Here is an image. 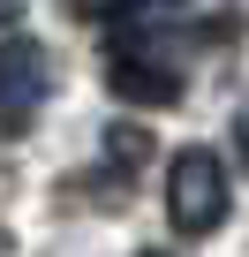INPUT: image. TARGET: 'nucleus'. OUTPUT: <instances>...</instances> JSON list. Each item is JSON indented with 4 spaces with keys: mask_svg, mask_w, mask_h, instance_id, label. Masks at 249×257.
Instances as JSON below:
<instances>
[{
    "mask_svg": "<svg viewBox=\"0 0 249 257\" xmlns=\"http://www.w3.org/2000/svg\"><path fill=\"white\" fill-rule=\"evenodd\" d=\"M226 204H234L226 159H219L211 144H181V152L166 159V219H174V234H189V242L219 234Z\"/></svg>",
    "mask_w": 249,
    "mask_h": 257,
    "instance_id": "obj_1",
    "label": "nucleus"
},
{
    "mask_svg": "<svg viewBox=\"0 0 249 257\" xmlns=\"http://www.w3.org/2000/svg\"><path fill=\"white\" fill-rule=\"evenodd\" d=\"M53 91V53L38 38H0V128H23L38 113V98Z\"/></svg>",
    "mask_w": 249,
    "mask_h": 257,
    "instance_id": "obj_2",
    "label": "nucleus"
},
{
    "mask_svg": "<svg viewBox=\"0 0 249 257\" xmlns=\"http://www.w3.org/2000/svg\"><path fill=\"white\" fill-rule=\"evenodd\" d=\"M106 83L129 106H181V68L159 61L151 46H113L106 53Z\"/></svg>",
    "mask_w": 249,
    "mask_h": 257,
    "instance_id": "obj_3",
    "label": "nucleus"
},
{
    "mask_svg": "<svg viewBox=\"0 0 249 257\" xmlns=\"http://www.w3.org/2000/svg\"><path fill=\"white\" fill-rule=\"evenodd\" d=\"M76 16H98V23H151L166 16V0H68Z\"/></svg>",
    "mask_w": 249,
    "mask_h": 257,
    "instance_id": "obj_4",
    "label": "nucleus"
},
{
    "mask_svg": "<svg viewBox=\"0 0 249 257\" xmlns=\"http://www.w3.org/2000/svg\"><path fill=\"white\" fill-rule=\"evenodd\" d=\"M106 152H113L121 167H136V159H151V128H136V121H113V128H106Z\"/></svg>",
    "mask_w": 249,
    "mask_h": 257,
    "instance_id": "obj_5",
    "label": "nucleus"
},
{
    "mask_svg": "<svg viewBox=\"0 0 249 257\" xmlns=\"http://www.w3.org/2000/svg\"><path fill=\"white\" fill-rule=\"evenodd\" d=\"M234 159H241V167H249V106H241V113H234Z\"/></svg>",
    "mask_w": 249,
    "mask_h": 257,
    "instance_id": "obj_6",
    "label": "nucleus"
},
{
    "mask_svg": "<svg viewBox=\"0 0 249 257\" xmlns=\"http://www.w3.org/2000/svg\"><path fill=\"white\" fill-rule=\"evenodd\" d=\"M16 16H23V0H0V31H8V23H16Z\"/></svg>",
    "mask_w": 249,
    "mask_h": 257,
    "instance_id": "obj_7",
    "label": "nucleus"
},
{
    "mask_svg": "<svg viewBox=\"0 0 249 257\" xmlns=\"http://www.w3.org/2000/svg\"><path fill=\"white\" fill-rule=\"evenodd\" d=\"M144 257H166V249H144Z\"/></svg>",
    "mask_w": 249,
    "mask_h": 257,
    "instance_id": "obj_8",
    "label": "nucleus"
}]
</instances>
